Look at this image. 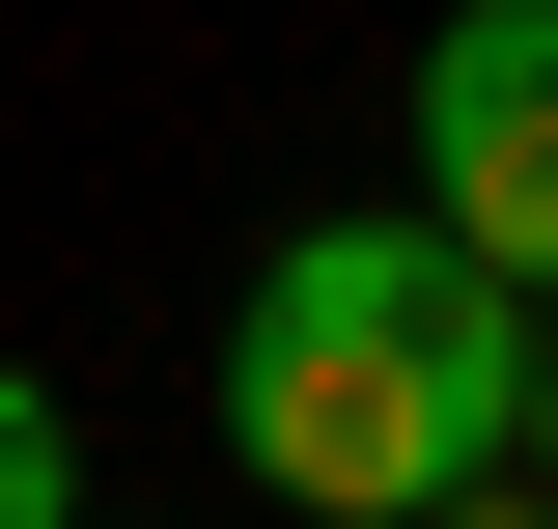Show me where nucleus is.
<instances>
[{"label":"nucleus","instance_id":"2","mask_svg":"<svg viewBox=\"0 0 558 529\" xmlns=\"http://www.w3.org/2000/svg\"><path fill=\"white\" fill-rule=\"evenodd\" d=\"M418 223L558 307V0H447L418 28Z\"/></svg>","mask_w":558,"mask_h":529},{"label":"nucleus","instance_id":"4","mask_svg":"<svg viewBox=\"0 0 558 529\" xmlns=\"http://www.w3.org/2000/svg\"><path fill=\"white\" fill-rule=\"evenodd\" d=\"M502 473H531V502H558V307H531V418H502Z\"/></svg>","mask_w":558,"mask_h":529},{"label":"nucleus","instance_id":"5","mask_svg":"<svg viewBox=\"0 0 558 529\" xmlns=\"http://www.w3.org/2000/svg\"><path fill=\"white\" fill-rule=\"evenodd\" d=\"M418 529H558V502H531V473H475V502H418Z\"/></svg>","mask_w":558,"mask_h":529},{"label":"nucleus","instance_id":"1","mask_svg":"<svg viewBox=\"0 0 558 529\" xmlns=\"http://www.w3.org/2000/svg\"><path fill=\"white\" fill-rule=\"evenodd\" d=\"M502 418H531V279H475L418 196H336V223L252 251V307H223V446H252L279 529H418V502H475Z\"/></svg>","mask_w":558,"mask_h":529},{"label":"nucleus","instance_id":"3","mask_svg":"<svg viewBox=\"0 0 558 529\" xmlns=\"http://www.w3.org/2000/svg\"><path fill=\"white\" fill-rule=\"evenodd\" d=\"M0 529H84V418L28 391V362H0Z\"/></svg>","mask_w":558,"mask_h":529}]
</instances>
